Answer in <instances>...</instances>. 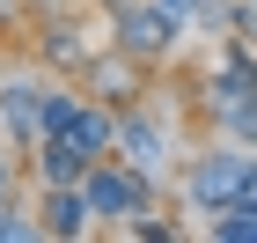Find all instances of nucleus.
<instances>
[{"label":"nucleus","mask_w":257,"mask_h":243,"mask_svg":"<svg viewBox=\"0 0 257 243\" xmlns=\"http://www.w3.org/2000/svg\"><path fill=\"white\" fill-rule=\"evenodd\" d=\"M96 206H147V192L133 177H96Z\"/></svg>","instance_id":"1"},{"label":"nucleus","mask_w":257,"mask_h":243,"mask_svg":"<svg viewBox=\"0 0 257 243\" xmlns=\"http://www.w3.org/2000/svg\"><path fill=\"white\" fill-rule=\"evenodd\" d=\"M81 162H88V155H74V147L59 140V147H52V162H44V170H52V177H81Z\"/></svg>","instance_id":"2"},{"label":"nucleus","mask_w":257,"mask_h":243,"mask_svg":"<svg viewBox=\"0 0 257 243\" xmlns=\"http://www.w3.org/2000/svg\"><path fill=\"white\" fill-rule=\"evenodd\" d=\"M52 228H81V199H52Z\"/></svg>","instance_id":"3"},{"label":"nucleus","mask_w":257,"mask_h":243,"mask_svg":"<svg viewBox=\"0 0 257 243\" xmlns=\"http://www.w3.org/2000/svg\"><path fill=\"white\" fill-rule=\"evenodd\" d=\"M0 184H8V170H0Z\"/></svg>","instance_id":"4"}]
</instances>
